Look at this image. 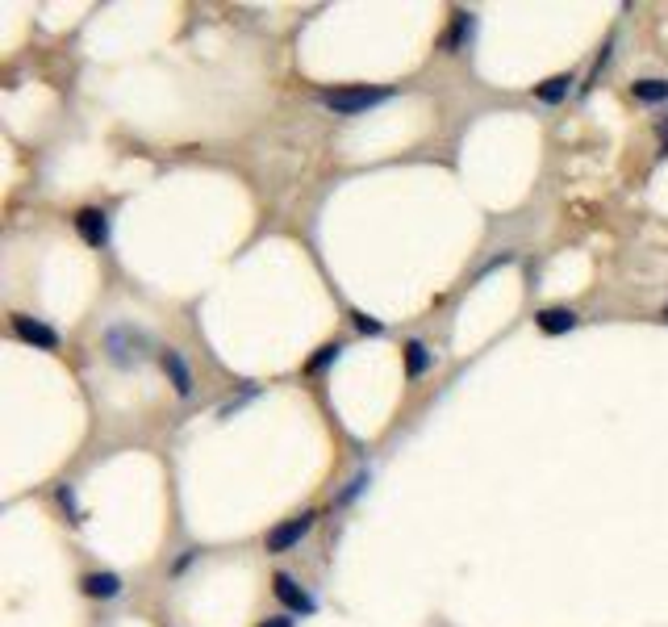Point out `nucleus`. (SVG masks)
<instances>
[{
  "label": "nucleus",
  "mask_w": 668,
  "mask_h": 627,
  "mask_svg": "<svg viewBox=\"0 0 668 627\" xmlns=\"http://www.w3.org/2000/svg\"><path fill=\"white\" fill-rule=\"evenodd\" d=\"M393 101V88H334V92H322V105L343 113V118H355V113H368L376 105Z\"/></svg>",
  "instance_id": "nucleus-1"
},
{
  "label": "nucleus",
  "mask_w": 668,
  "mask_h": 627,
  "mask_svg": "<svg viewBox=\"0 0 668 627\" xmlns=\"http://www.w3.org/2000/svg\"><path fill=\"white\" fill-rule=\"evenodd\" d=\"M314 510H301V515H293V519H284V523H276L268 536H264V548L268 552H289V548H297L309 531H314Z\"/></svg>",
  "instance_id": "nucleus-2"
},
{
  "label": "nucleus",
  "mask_w": 668,
  "mask_h": 627,
  "mask_svg": "<svg viewBox=\"0 0 668 627\" xmlns=\"http://www.w3.org/2000/svg\"><path fill=\"white\" fill-rule=\"evenodd\" d=\"M9 331H13L21 343L38 347V352H59V331H55V327H46L42 318H30V314H13V318H9Z\"/></svg>",
  "instance_id": "nucleus-3"
},
{
  "label": "nucleus",
  "mask_w": 668,
  "mask_h": 627,
  "mask_svg": "<svg viewBox=\"0 0 668 627\" xmlns=\"http://www.w3.org/2000/svg\"><path fill=\"white\" fill-rule=\"evenodd\" d=\"M272 594L280 598V607H289L293 615H314L318 611L314 594H309L305 586H297V577H289V573H276L272 577Z\"/></svg>",
  "instance_id": "nucleus-4"
},
{
  "label": "nucleus",
  "mask_w": 668,
  "mask_h": 627,
  "mask_svg": "<svg viewBox=\"0 0 668 627\" xmlns=\"http://www.w3.org/2000/svg\"><path fill=\"white\" fill-rule=\"evenodd\" d=\"M71 226H76V235H80L88 247H105V243H109V214H105V209H97V205L76 209Z\"/></svg>",
  "instance_id": "nucleus-5"
},
{
  "label": "nucleus",
  "mask_w": 668,
  "mask_h": 627,
  "mask_svg": "<svg viewBox=\"0 0 668 627\" xmlns=\"http://www.w3.org/2000/svg\"><path fill=\"white\" fill-rule=\"evenodd\" d=\"M535 327L543 335H568L572 327H577V314H572L568 306H547V310L535 314Z\"/></svg>",
  "instance_id": "nucleus-6"
},
{
  "label": "nucleus",
  "mask_w": 668,
  "mask_h": 627,
  "mask_svg": "<svg viewBox=\"0 0 668 627\" xmlns=\"http://www.w3.org/2000/svg\"><path fill=\"white\" fill-rule=\"evenodd\" d=\"M472 30H476V17H472V13H456V17H451L447 38H443V51H447V55H460L464 46L472 42Z\"/></svg>",
  "instance_id": "nucleus-7"
},
{
  "label": "nucleus",
  "mask_w": 668,
  "mask_h": 627,
  "mask_svg": "<svg viewBox=\"0 0 668 627\" xmlns=\"http://www.w3.org/2000/svg\"><path fill=\"white\" fill-rule=\"evenodd\" d=\"M401 356H405V377H410V381H418V377L426 373V368L435 364L431 347H426L422 339H410V343H405V347H401Z\"/></svg>",
  "instance_id": "nucleus-8"
},
{
  "label": "nucleus",
  "mask_w": 668,
  "mask_h": 627,
  "mask_svg": "<svg viewBox=\"0 0 668 627\" xmlns=\"http://www.w3.org/2000/svg\"><path fill=\"white\" fill-rule=\"evenodd\" d=\"M163 373L172 377V389L180 393V398H188V393H193V373H188L184 356H180V352H172V347L163 352Z\"/></svg>",
  "instance_id": "nucleus-9"
},
{
  "label": "nucleus",
  "mask_w": 668,
  "mask_h": 627,
  "mask_svg": "<svg viewBox=\"0 0 668 627\" xmlns=\"http://www.w3.org/2000/svg\"><path fill=\"white\" fill-rule=\"evenodd\" d=\"M80 586H84L88 598H117V594H122V577L109 573V569H101V573H84Z\"/></svg>",
  "instance_id": "nucleus-10"
},
{
  "label": "nucleus",
  "mask_w": 668,
  "mask_h": 627,
  "mask_svg": "<svg viewBox=\"0 0 668 627\" xmlns=\"http://www.w3.org/2000/svg\"><path fill=\"white\" fill-rule=\"evenodd\" d=\"M631 97L639 101V105H660V101H668V80H635L631 84Z\"/></svg>",
  "instance_id": "nucleus-11"
},
{
  "label": "nucleus",
  "mask_w": 668,
  "mask_h": 627,
  "mask_svg": "<svg viewBox=\"0 0 668 627\" xmlns=\"http://www.w3.org/2000/svg\"><path fill=\"white\" fill-rule=\"evenodd\" d=\"M568 88H572V76L560 72V76H552V80H543V84L535 88V97H539L543 105H560V101L568 97Z\"/></svg>",
  "instance_id": "nucleus-12"
},
{
  "label": "nucleus",
  "mask_w": 668,
  "mask_h": 627,
  "mask_svg": "<svg viewBox=\"0 0 668 627\" xmlns=\"http://www.w3.org/2000/svg\"><path fill=\"white\" fill-rule=\"evenodd\" d=\"M339 356H343V343H322V347H318V356L305 364V373H322V368H326V364H334Z\"/></svg>",
  "instance_id": "nucleus-13"
},
{
  "label": "nucleus",
  "mask_w": 668,
  "mask_h": 627,
  "mask_svg": "<svg viewBox=\"0 0 668 627\" xmlns=\"http://www.w3.org/2000/svg\"><path fill=\"white\" fill-rule=\"evenodd\" d=\"M55 494H59V502H63V510H67V515L80 523V510H76V490H71V485H59Z\"/></svg>",
  "instance_id": "nucleus-14"
},
{
  "label": "nucleus",
  "mask_w": 668,
  "mask_h": 627,
  "mask_svg": "<svg viewBox=\"0 0 668 627\" xmlns=\"http://www.w3.org/2000/svg\"><path fill=\"white\" fill-rule=\"evenodd\" d=\"M351 318H355V327H360L364 335H380V331H385V327H380V322H376V318H368L364 310H355Z\"/></svg>",
  "instance_id": "nucleus-15"
},
{
  "label": "nucleus",
  "mask_w": 668,
  "mask_h": 627,
  "mask_svg": "<svg viewBox=\"0 0 668 627\" xmlns=\"http://www.w3.org/2000/svg\"><path fill=\"white\" fill-rule=\"evenodd\" d=\"M364 485H368V477H364V473H360V477H355V481H351V485H347V494H343V502H351V498H355V494H360V490H364Z\"/></svg>",
  "instance_id": "nucleus-16"
},
{
  "label": "nucleus",
  "mask_w": 668,
  "mask_h": 627,
  "mask_svg": "<svg viewBox=\"0 0 668 627\" xmlns=\"http://www.w3.org/2000/svg\"><path fill=\"white\" fill-rule=\"evenodd\" d=\"M293 623H297L293 615H272V619H264L259 627H293Z\"/></svg>",
  "instance_id": "nucleus-17"
},
{
  "label": "nucleus",
  "mask_w": 668,
  "mask_h": 627,
  "mask_svg": "<svg viewBox=\"0 0 668 627\" xmlns=\"http://www.w3.org/2000/svg\"><path fill=\"white\" fill-rule=\"evenodd\" d=\"M660 138H664V155H668V126H664V130H660Z\"/></svg>",
  "instance_id": "nucleus-18"
},
{
  "label": "nucleus",
  "mask_w": 668,
  "mask_h": 627,
  "mask_svg": "<svg viewBox=\"0 0 668 627\" xmlns=\"http://www.w3.org/2000/svg\"><path fill=\"white\" fill-rule=\"evenodd\" d=\"M664 318H668V306H664Z\"/></svg>",
  "instance_id": "nucleus-19"
}]
</instances>
